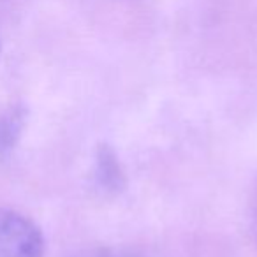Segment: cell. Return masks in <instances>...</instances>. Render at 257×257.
<instances>
[{"instance_id":"1","label":"cell","mask_w":257,"mask_h":257,"mask_svg":"<svg viewBox=\"0 0 257 257\" xmlns=\"http://www.w3.org/2000/svg\"><path fill=\"white\" fill-rule=\"evenodd\" d=\"M39 225L11 208H0V257H44Z\"/></svg>"},{"instance_id":"2","label":"cell","mask_w":257,"mask_h":257,"mask_svg":"<svg viewBox=\"0 0 257 257\" xmlns=\"http://www.w3.org/2000/svg\"><path fill=\"white\" fill-rule=\"evenodd\" d=\"M27 121V109L15 104L0 111V161L11 157L23 134Z\"/></svg>"},{"instance_id":"3","label":"cell","mask_w":257,"mask_h":257,"mask_svg":"<svg viewBox=\"0 0 257 257\" xmlns=\"http://www.w3.org/2000/svg\"><path fill=\"white\" fill-rule=\"evenodd\" d=\"M95 176L99 180V185L104 187L106 190H120L123 187V171L120 168L114 152L109 147H100L97 152V168H95Z\"/></svg>"},{"instance_id":"4","label":"cell","mask_w":257,"mask_h":257,"mask_svg":"<svg viewBox=\"0 0 257 257\" xmlns=\"http://www.w3.org/2000/svg\"><path fill=\"white\" fill-rule=\"evenodd\" d=\"M74 257H148L138 250L123 248V246H97L79 252Z\"/></svg>"},{"instance_id":"5","label":"cell","mask_w":257,"mask_h":257,"mask_svg":"<svg viewBox=\"0 0 257 257\" xmlns=\"http://www.w3.org/2000/svg\"><path fill=\"white\" fill-rule=\"evenodd\" d=\"M250 222H252V232L257 239V183L253 187L252 199H250Z\"/></svg>"}]
</instances>
